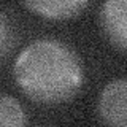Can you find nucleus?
I'll return each instance as SVG.
<instances>
[{
  "label": "nucleus",
  "mask_w": 127,
  "mask_h": 127,
  "mask_svg": "<svg viewBox=\"0 0 127 127\" xmlns=\"http://www.w3.org/2000/svg\"><path fill=\"white\" fill-rule=\"evenodd\" d=\"M13 73L22 94L43 106L71 100L84 79L78 54L54 38L35 40L27 45L16 57Z\"/></svg>",
  "instance_id": "obj_1"
},
{
  "label": "nucleus",
  "mask_w": 127,
  "mask_h": 127,
  "mask_svg": "<svg viewBox=\"0 0 127 127\" xmlns=\"http://www.w3.org/2000/svg\"><path fill=\"white\" fill-rule=\"evenodd\" d=\"M97 114L106 126H127V78L113 79L102 89Z\"/></svg>",
  "instance_id": "obj_2"
},
{
  "label": "nucleus",
  "mask_w": 127,
  "mask_h": 127,
  "mask_svg": "<svg viewBox=\"0 0 127 127\" xmlns=\"http://www.w3.org/2000/svg\"><path fill=\"white\" fill-rule=\"evenodd\" d=\"M100 27L106 40L127 54V0H105L100 8Z\"/></svg>",
  "instance_id": "obj_3"
},
{
  "label": "nucleus",
  "mask_w": 127,
  "mask_h": 127,
  "mask_svg": "<svg viewBox=\"0 0 127 127\" xmlns=\"http://www.w3.org/2000/svg\"><path fill=\"white\" fill-rule=\"evenodd\" d=\"M33 14L51 21H65L76 18L86 10L91 0H21Z\"/></svg>",
  "instance_id": "obj_4"
},
{
  "label": "nucleus",
  "mask_w": 127,
  "mask_h": 127,
  "mask_svg": "<svg viewBox=\"0 0 127 127\" xmlns=\"http://www.w3.org/2000/svg\"><path fill=\"white\" fill-rule=\"evenodd\" d=\"M0 124L3 127H21L27 124V116L19 102L3 94L0 98Z\"/></svg>",
  "instance_id": "obj_5"
},
{
  "label": "nucleus",
  "mask_w": 127,
  "mask_h": 127,
  "mask_svg": "<svg viewBox=\"0 0 127 127\" xmlns=\"http://www.w3.org/2000/svg\"><path fill=\"white\" fill-rule=\"evenodd\" d=\"M13 48H14V32L13 27L10 26L6 13L2 11V14H0V56H2L3 62L6 61L8 54L11 53Z\"/></svg>",
  "instance_id": "obj_6"
}]
</instances>
